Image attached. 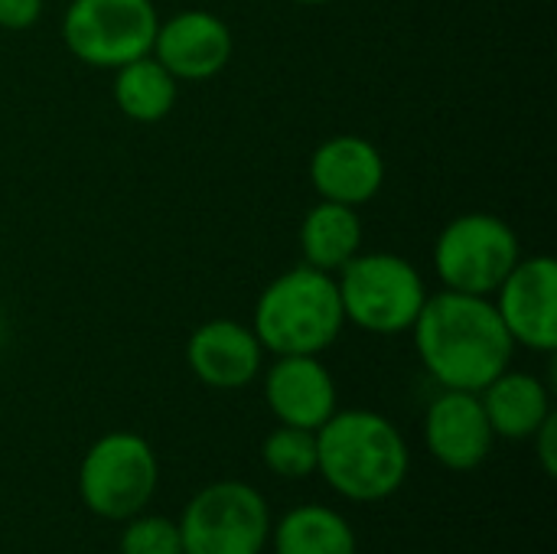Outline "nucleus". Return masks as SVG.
Masks as SVG:
<instances>
[{
    "label": "nucleus",
    "mask_w": 557,
    "mask_h": 554,
    "mask_svg": "<svg viewBox=\"0 0 557 554\" xmlns=\"http://www.w3.org/2000/svg\"><path fill=\"white\" fill-rule=\"evenodd\" d=\"M408 333L424 372L441 389L483 392L512 366L516 356V343L506 333L493 300L447 287L428 294Z\"/></svg>",
    "instance_id": "nucleus-1"
},
{
    "label": "nucleus",
    "mask_w": 557,
    "mask_h": 554,
    "mask_svg": "<svg viewBox=\"0 0 557 554\" xmlns=\"http://www.w3.org/2000/svg\"><path fill=\"white\" fill-rule=\"evenodd\" d=\"M317 473L336 496L372 506L405 487L411 451L392 418L369 408H346L317 431Z\"/></svg>",
    "instance_id": "nucleus-2"
},
{
    "label": "nucleus",
    "mask_w": 557,
    "mask_h": 554,
    "mask_svg": "<svg viewBox=\"0 0 557 554\" xmlns=\"http://www.w3.org/2000/svg\"><path fill=\"white\" fill-rule=\"evenodd\" d=\"M251 330L271 356H320L346 330L336 274L294 264L255 300Z\"/></svg>",
    "instance_id": "nucleus-3"
},
{
    "label": "nucleus",
    "mask_w": 557,
    "mask_h": 554,
    "mask_svg": "<svg viewBox=\"0 0 557 554\" xmlns=\"http://www.w3.org/2000/svg\"><path fill=\"white\" fill-rule=\"evenodd\" d=\"M346 323L372 336L408 333L428 300L424 274L395 251H359L336 271Z\"/></svg>",
    "instance_id": "nucleus-4"
},
{
    "label": "nucleus",
    "mask_w": 557,
    "mask_h": 554,
    "mask_svg": "<svg viewBox=\"0 0 557 554\" xmlns=\"http://www.w3.org/2000/svg\"><path fill=\"white\" fill-rule=\"evenodd\" d=\"M160 483V460L134 431L101 434L78 464V500L104 522H127L144 513Z\"/></svg>",
    "instance_id": "nucleus-5"
},
{
    "label": "nucleus",
    "mask_w": 557,
    "mask_h": 554,
    "mask_svg": "<svg viewBox=\"0 0 557 554\" xmlns=\"http://www.w3.org/2000/svg\"><path fill=\"white\" fill-rule=\"evenodd\" d=\"M183 554H264L271 542V506L242 480L202 487L176 519Z\"/></svg>",
    "instance_id": "nucleus-6"
},
{
    "label": "nucleus",
    "mask_w": 557,
    "mask_h": 554,
    "mask_svg": "<svg viewBox=\"0 0 557 554\" xmlns=\"http://www.w3.org/2000/svg\"><path fill=\"white\" fill-rule=\"evenodd\" d=\"M522 242L496 212H463L450 219L434 242V271L447 291L493 297L519 264Z\"/></svg>",
    "instance_id": "nucleus-7"
},
{
    "label": "nucleus",
    "mask_w": 557,
    "mask_h": 554,
    "mask_svg": "<svg viewBox=\"0 0 557 554\" xmlns=\"http://www.w3.org/2000/svg\"><path fill=\"white\" fill-rule=\"evenodd\" d=\"M160 13L153 0H69L62 42L88 69H121L150 56Z\"/></svg>",
    "instance_id": "nucleus-8"
},
{
    "label": "nucleus",
    "mask_w": 557,
    "mask_h": 554,
    "mask_svg": "<svg viewBox=\"0 0 557 554\" xmlns=\"http://www.w3.org/2000/svg\"><path fill=\"white\" fill-rule=\"evenodd\" d=\"M516 346L552 356L557 349V261L522 255L490 297Z\"/></svg>",
    "instance_id": "nucleus-9"
},
{
    "label": "nucleus",
    "mask_w": 557,
    "mask_h": 554,
    "mask_svg": "<svg viewBox=\"0 0 557 554\" xmlns=\"http://www.w3.org/2000/svg\"><path fill=\"white\" fill-rule=\"evenodd\" d=\"M235 36L228 23L209 10H180L160 20L150 56L176 82H209L232 62Z\"/></svg>",
    "instance_id": "nucleus-10"
},
{
    "label": "nucleus",
    "mask_w": 557,
    "mask_h": 554,
    "mask_svg": "<svg viewBox=\"0 0 557 554\" xmlns=\"http://www.w3.org/2000/svg\"><path fill=\"white\" fill-rule=\"evenodd\" d=\"M424 444L428 454L454 473H470L493 454L496 434L483 411L476 392L441 389V395L424 411Z\"/></svg>",
    "instance_id": "nucleus-11"
},
{
    "label": "nucleus",
    "mask_w": 557,
    "mask_h": 554,
    "mask_svg": "<svg viewBox=\"0 0 557 554\" xmlns=\"http://www.w3.org/2000/svg\"><path fill=\"white\" fill-rule=\"evenodd\" d=\"M264 346L255 330L232 317L206 320L186 340V366L206 385L219 392H238L264 372Z\"/></svg>",
    "instance_id": "nucleus-12"
},
{
    "label": "nucleus",
    "mask_w": 557,
    "mask_h": 554,
    "mask_svg": "<svg viewBox=\"0 0 557 554\" xmlns=\"http://www.w3.org/2000/svg\"><path fill=\"white\" fill-rule=\"evenodd\" d=\"M307 176L320 199L359 209L382 193L385 157L362 134H333L310 153Z\"/></svg>",
    "instance_id": "nucleus-13"
},
{
    "label": "nucleus",
    "mask_w": 557,
    "mask_h": 554,
    "mask_svg": "<svg viewBox=\"0 0 557 554\" xmlns=\"http://www.w3.org/2000/svg\"><path fill=\"white\" fill-rule=\"evenodd\" d=\"M264 376V402L277 424L320 431L339 411L333 372L320 356H274Z\"/></svg>",
    "instance_id": "nucleus-14"
},
{
    "label": "nucleus",
    "mask_w": 557,
    "mask_h": 554,
    "mask_svg": "<svg viewBox=\"0 0 557 554\" xmlns=\"http://www.w3.org/2000/svg\"><path fill=\"white\" fill-rule=\"evenodd\" d=\"M476 395L483 402L493 434L506 438V441H529L542 428V421L548 415H555L552 389L539 376L512 369V366L506 372H499Z\"/></svg>",
    "instance_id": "nucleus-15"
},
{
    "label": "nucleus",
    "mask_w": 557,
    "mask_h": 554,
    "mask_svg": "<svg viewBox=\"0 0 557 554\" xmlns=\"http://www.w3.org/2000/svg\"><path fill=\"white\" fill-rule=\"evenodd\" d=\"M362 219L352 206H339V202H326L320 199L313 209H307L297 242H300V255L304 264L336 274L343 264H349L359 251H362Z\"/></svg>",
    "instance_id": "nucleus-16"
},
{
    "label": "nucleus",
    "mask_w": 557,
    "mask_h": 554,
    "mask_svg": "<svg viewBox=\"0 0 557 554\" xmlns=\"http://www.w3.org/2000/svg\"><path fill=\"white\" fill-rule=\"evenodd\" d=\"M268 545L274 554H359L352 522L323 503H304L287 509L271 526Z\"/></svg>",
    "instance_id": "nucleus-17"
},
{
    "label": "nucleus",
    "mask_w": 557,
    "mask_h": 554,
    "mask_svg": "<svg viewBox=\"0 0 557 554\" xmlns=\"http://www.w3.org/2000/svg\"><path fill=\"white\" fill-rule=\"evenodd\" d=\"M111 95L124 118H131L137 124H157L173 111L180 82L153 56H140V59L114 69Z\"/></svg>",
    "instance_id": "nucleus-18"
},
{
    "label": "nucleus",
    "mask_w": 557,
    "mask_h": 554,
    "mask_svg": "<svg viewBox=\"0 0 557 554\" xmlns=\"http://www.w3.org/2000/svg\"><path fill=\"white\" fill-rule=\"evenodd\" d=\"M261 464L281 480H307L317 473V431L277 424L261 441Z\"/></svg>",
    "instance_id": "nucleus-19"
},
{
    "label": "nucleus",
    "mask_w": 557,
    "mask_h": 554,
    "mask_svg": "<svg viewBox=\"0 0 557 554\" xmlns=\"http://www.w3.org/2000/svg\"><path fill=\"white\" fill-rule=\"evenodd\" d=\"M117 549H121V554H183L180 526H176V519L150 516L144 509L124 522Z\"/></svg>",
    "instance_id": "nucleus-20"
},
{
    "label": "nucleus",
    "mask_w": 557,
    "mask_h": 554,
    "mask_svg": "<svg viewBox=\"0 0 557 554\" xmlns=\"http://www.w3.org/2000/svg\"><path fill=\"white\" fill-rule=\"evenodd\" d=\"M42 16V0H0V29L23 33Z\"/></svg>",
    "instance_id": "nucleus-21"
},
{
    "label": "nucleus",
    "mask_w": 557,
    "mask_h": 554,
    "mask_svg": "<svg viewBox=\"0 0 557 554\" xmlns=\"http://www.w3.org/2000/svg\"><path fill=\"white\" fill-rule=\"evenodd\" d=\"M529 441L535 447V457H539L545 477H557V415H548Z\"/></svg>",
    "instance_id": "nucleus-22"
},
{
    "label": "nucleus",
    "mask_w": 557,
    "mask_h": 554,
    "mask_svg": "<svg viewBox=\"0 0 557 554\" xmlns=\"http://www.w3.org/2000/svg\"><path fill=\"white\" fill-rule=\"evenodd\" d=\"M290 3H297V7H326L333 0H290Z\"/></svg>",
    "instance_id": "nucleus-23"
},
{
    "label": "nucleus",
    "mask_w": 557,
    "mask_h": 554,
    "mask_svg": "<svg viewBox=\"0 0 557 554\" xmlns=\"http://www.w3.org/2000/svg\"><path fill=\"white\" fill-rule=\"evenodd\" d=\"M3 340H7V323H3V313H0V346H3Z\"/></svg>",
    "instance_id": "nucleus-24"
}]
</instances>
